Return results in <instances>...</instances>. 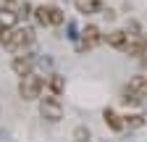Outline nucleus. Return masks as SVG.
<instances>
[{"label": "nucleus", "instance_id": "nucleus-17", "mask_svg": "<svg viewBox=\"0 0 147 142\" xmlns=\"http://www.w3.org/2000/svg\"><path fill=\"white\" fill-rule=\"evenodd\" d=\"M74 139L76 142H89V129L87 126H76L74 129Z\"/></svg>", "mask_w": 147, "mask_h": 142}, {"label": "nucleus", "instance_id": "nucleus-16", "mask_svg": "<svg viewBox=\"0 0 147 142\" xmlns=\"http://www.w3.org/2000/svg\"><path fill=\"white\" fill-rule=\"evenodd\" d=\"M50 21H53V26H61V24L66 21L63 11H61V8H55V5H50Z\"/></svg>", "mask_w": 147, "mask_h": 142}, {"label": "nucleus", "instance_id": "nucleus-3", "mask_svg": "<svg viewBox=\"0 0 147 142\" xmlns=\"http://www.w3.org/2000/svg\"><path fill=\"white\" fill-rule=\"evenodd\" d=\"M40 116L47 118V121H61L63 118V105H61V97L58 95H53L47 92L40 103Z\"/></svg>", "mask_w": 147, "mask_h": 142}, {"label": "nucleus", "instance_id": "nucleus-15", "mask_svg": "<svg viewBox=\"0 0 147 142\" xmlns=\"http://www.w3.org/2000/svg\"><path fill=\"white\" fill-rule=\"evenodd\" d=\"M123 124H126L129 129H139L142 124H144V116H142V113H131V116H126V118H123Z\"/></svg>", "mask_w": 147, "mask_h": 142}, {"label": "nucleus", "instance_id": "nucleus-12", "mask_svg": "<svg viewBox=\"0 0 147 142\" xmlns=\"http://www.w3.org/2000/svg\"><path fill=\"white\" fill-rule=\"evenodd\" d=\"M34 21L40 26H53V21H50V5H34Z\"/></svg>", "mask_w": 147, "mask_h": 142}, {"label": "nucleus", "instance_id": "nucleus-2", "mask_svg": "<svg viewBox=\"0 0 147 142\" xmlns=\"http://www.w3.org/2000/svg\"><path fill=\"white\" fill-rule=\"evenodd\" d=\"M42 90H45V79L40 76V74H26V76H21V82H18V95H21L24 100H37L42 95Z\"/></svg>", "mask_w": 147, "mask_h": 142}, {"label": "nucleus", "instance_id": "nucleus-11", "mask_svg": "<svg viewBox=\"0 0 147 142\" xmlns=\"http://www.w3.org/2000/svg\"><path fill=\"white\" fill-rule=\"evenodd\" d=\"M142 100H144V97H142L139 92H134L129 84L121 90V103H123V105H142Z\"/></svg>", "mask_w": 147, "mask_h": 142}, {"label": "nucleus", "instance_id": "nucleus-20", "mask_svg": "<svg viewBox=\"0 0 147 142\" xmlns=\"http://www.w3.org/2000/svg\"><path fill=\"white\" fill-rule=\"evenodd\" d=\"M144 37H147V34H144Z\"/></svg>", "mask_w": 147, "mask_h": 142}, {"label": "nucleus", "instance_id": "nucleus-6", "mask_svg": "<svg viewBox=\"0 0 147 142\" xmlns=\"http://www.w3.org/2000/svg\"><path fill=\"white\" fill-rule=\"evenodd\" d=\"M32 58L29 55H18V58H13V63H11V68H13V74L16 76H26V74H32Z\"/></svg>", "mask_w": 147, "mask_h": 142}, {"label": "nucleus", "instance_id": "nucleus-18", "mask_svg": "<svg viewBox=\"0 0 147 142\" xmlns=\"http://www.w3.org/2000/svg\"><path fill=\"white\" fill-rule=\"evenodd\" d=\"M18 16H24V19H29V16H34V5H32V3H24L21 8H18Z\"/></svg>", "mask_w": 147, "mask_h": 142}, {"label": "nucleus", "instance_id": "nucleus-13", "mask_svg": "<svg viewBox=\"0 0 147 142\" xmlns=\"http://www.w3.org/2000/svg\"><path fill=\"white\" fill-rule=\"evenodd\" d=\"M63 87H66V82H63L61 74H50V76H47V92H53V95H58V97H61Z\"/></svg>", "mask_w": 147, "mask_h": 142}, {"label": "nucleus", "instance_id": "nucleus-4", "mask_svg": "<svg viewBox=\"0 0 147 142\" xmlns=\"http://www.w3.org/2000/svg\"><path fill=\"white\" fill-rule=\"evenodd\" d=\"M100 42H102V34H100L97 26H92V24H89V26L82 29V45H79L82 50H95Z\"/></svg>", "mask_w": 147, "mask_h": 142}, {"label": "nucleus", "instance_id": "nucleus-9", "mask_svg": "<svg viewBox=\"0 0 147 142\" xmlns=\"http://www.w3.org/2000/svg\"><path fill=\"white\" fill-rule=\"evenodd\" d=\"M18 16L16 11H11V8H0V29H13L16 24H18Z\"/></svg>", "mask_w": 147, "mask_h": 142}, {"label": "nucleus", "instance_id": "nucleus-7", "mask_svg": "<svg viewBox=\"0 0 147 142\" xmlns=\"http://www.w3.org/2000/svg\"><path fill=\"white\" fill-rule=\"evenodd\" d=\"M144 50H147V37H131L123 53H129V55H134V58H142Z\"/></svg>", "mask_w": 147, "mask_h": 142}, {"label": "nucleus", "instance_id": "nucleus-1", "mask_svg": "<svg viewBox=\"0 0 147 142\" xmlns=\"http://www.w3.org/2000/svg\"><path fill=\"white\" fill-rule=\"evenodd\" d=\"M34 42V32L26 26H13V29H3V47L11 53H18Z\"/></svg>", "mask_w": 147, "mask_h": 142}, {"label": "nucleus", "instance_id": "nucleus-8", "mask_svg": "<svg viewBox=\"0 0 147 142\" xmlns=\"http://www.w3.org/2000/svg\"><path fill=\"white\" fill-rule=\"evenodd\" d=\"M102 121H105V124H108V126L113 129V132H121V129H126L123 118H121L116 111H110V108H105V111H102Z\"/></svg>", "mask_w": 147, "mask_h": 142}, {"label": "nucleus", "instance_id": "nucleus-5", "mask_svg": "<svg viewBox=\"0 0 147 142\" xmlns=\"http://www.w3.org/2000/svg\"><path fill=\"white\" fill-rule=\"evenodd\" d=\"M105 40H108L110 47H116V50H126V45H129V40H131V37H129V32H126V29H113Z\"/></svg>", "mask_w": 147, "mask_h": 142}, {"label": "nucleus", "instance_id": "nucleus-19", "mask_svg": "<svg viewBox=\"0 0 147 142\" xmlns=\"http://www.w3.org/2000/svg\"><path fill=\"white\" fill-rule=\"evenodd\" d=\"M5 3H11V0H5Z\"/></svg>", "mask_w": 147, "mask_h": 142}, {"label": "nucleus", "instance_id": "nucleus-10", "mask_svg": "<svg viewBox=\"0 0 147 142\" xmlns=\"http://www.w3.org/2000/svg\"><path fill=\"white\" fill-rule=\"evenodd\" d=\"M74 5H76L79 13H87V16L102 11V3H100V0H74Z\"/></svg>", "mask_w": 147, "mask_h": 142}, {"label": "nucleus", "instance_id": "nucleus-14", "mask_svg": "<svg viewBox=\"0 0 147 142\" xmlns=\"http://www.w3.org/2000/svg\"><path fill=\"white\" fill-rule=\"evenodd\" d=\"M129 87H131L134 92H139L142 97H147V74H139V76H134L131 82H129Z\"/></svg>", "mask_w": 147, "mask_h": 142}]
</instances>
